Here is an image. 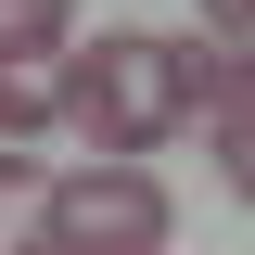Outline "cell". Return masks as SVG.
Returning <instances> with one entry per match:
<instances>
[{"mask_svg":"<svg viewBox=\"0 0 255 255\" xmlns=\"http://www.w3.org/2000/svg\"><path fill=\"white\" fill-rule=\"evenodd\" d=\"M64 115L90 128V153H153L191 128V90H179V38H64Z\"/></svg>","mask_w":255,"mask_h":255,"instance_id":"obj_1","label":"cell"},{"mask_svg":"<svg viewBox=\"0 0 255 255\" xmlns=\"http://www.w3.org/2000/svg\"><path fill=\"white\" fill-rule=\"evenodd\" d=\"M166 230H179V204L140 179V153H90L77 179L38 191V243H64V255H153Z\"/></svg>","mask_w":255,"mask_h":255,"instance_id":"obj_2","label":"cell"},{"mask_svg":"<svg viewBox=\"0 0 255 255\" xmlns=\"http://www.w3.org/2000/svg\"><path fill=\"white\" fill-rule=\"evenodd\" d=\"M64 115V51H0V140Z\"/></svg>","mask_w":255,"mask_h":255,"instance_id":"obj_3","label":"cell"},{"mask_svg":"<svg viewBox=\"0 0 255 255\" xmlns=\"http://www.w3.org/2000/svg\"><path fill=\"white\" fill-rule=\"evenodd\" d=\"M38 166H26V140H0V243H38Z\"/></svg>","mask_w":255,"mask_h":255,"instance_id":"obj_4","label":"cell"},{"mask_svg":"<svg viewBox=\"0 0 255 255\" xmlns=\"http://www.w3.org/2000/svg\"><path fill=\"white\" fill-rule=\"evenodd\" d=\"M64 38H77L64 0H0V51H64Z\"/></svg>","mask_w":255,"mask_h":255,"instance_id":"obj_5","label":"cell"}]
</instances>
